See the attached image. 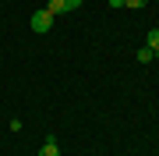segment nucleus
<instances>
[{"instance_id": "5", "label": "nucleus", "mask_w": 159, "mask_h": 156, "mask_svg": "<svg viewBox=\"0 0 159 156\" xmlns=\"http://www.w3.org/2000/svg\"><path fill=\"white\" fill-rule=\"evenodd\" d=\"M152 57H156V53L148 50V46H142V50H138V64H148V60H152Z\"/></svg>"}, {"instance_id": "6", "label": "nucleus", "mask_w": 159, "mask_h": 156, "mask_svg": "<svg viewBox=\"0 0 159 156\" xmlns=\"http://www.w3.org/2000/svg\"><path fill=\"white\" fill-rule=\"evenodd\" d=\"M145 4H148V0H124V7H131V11H142Z\"/></svg>"}, {"instance_id": "4", "label": "nucleus", "mask_w": 159, "mask_h": 156, "mask_svg": "<svg viewBox=\"0 0 159 156\" xmlns=\"http://www.w3.org/2000/svg\"><path fill=\"white\" fill-rule=\"evenodd\" d=\"M46 11L57 18V14H64V11H67V4H64V0H50V4H46Z\"/></svg>"}, {"instance_id": "2", "label": "nucleus", "mask_w": 159, "mask_h": 156, "mask_svg": "<svg viewBox=\"0 0 159 156\" xmlns=\"http://www.w3.org/2000/svg\"><path fill=\"white\" fill-rule=\"evenodd\" d=\"M39 156H60V145H57V139H53V135H50V139L43 142V149H39Z\"/></svg>"}, {"instance_id": "7", "label": "nucleus", "mask_w": 159, "mask_h": 156, "mask_svg": "<svg viewBox=\"0 0 159 156\" xmlns=\"http://www.w3.org/2000/svg\"><path fill=\"white\" fill-rule=\"evenodd\" d=\"M64 4H67V11H78V7H81V0H64Z\"/></svg>"}, {"instance_id": "1", "label": "nucleus", "mask_w": 159, "mask_h": 156, "mask_svg": "<svg viewBox=\"0 0 159 156\" xmlns=\"http://www.w3.org/2000/svg\"><path fill=\"white\" fill-rule=\"evenodd\" d=\"M29 21H32V32H50L57 18H53V14H50V11H46V7H43V11H35V14L29 18Z\"/></svg>"}, {"instance_id": "3", "label": "nucleus", "mask_w": 159, "mask_h": 156, "mask_svg": "<svg viewBox=\"0 0 159 156\" xmlns=\"http://www.w3.org/2000/svg\"><path fill=\"white\" fill-rule=\"evenodd\" d=\"M145 46L152 50V53H159V29H148V35H145Z\"/></svg>"}, {"instance_id": "8", "label": "nucleus", "mask_w": 159, "mask_h": 156, "mask_svg": "<svg viewBox=\"0 0 159 156\" xmlns=\"http://www.w3.org/2000/svg\"><path fill=\"white\" fill-rule=\"evenodd\" d=\"M110 7H113V11H120V7H124V0H110Z\"/></svg>"}]
</instances>
